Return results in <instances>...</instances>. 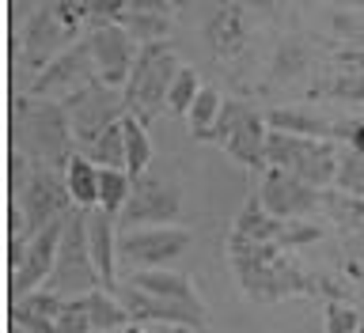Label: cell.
<instances>
[{"mask_svg":"<svg viewBox=\"0 0 364 333\" xmlns=\"http://www.w3.org/2000/svg\"><path fill=\"white\" fill-rule=\"evenodd\" d=\"M118 333H144V326H141V322H129V326L118 329Z\"/></svg>","mask_w":364,"mask_h":333,"instance_id":"42","label":"cell"},{"mask_svg":"<svg viewBox=\"0 0 364 333\" xmlns=\"http://www.w3.org/2000/svg\"><path fill=\"white\" fill-rule=\"evenodd\" d=\"M334 31L349 42H364V11H338L334 16Z\"/></svg>","mask_w":364,"mask_h":333,"instance_id":"38","label":"cell"},{"mask_svg":"<svg viewBox=\"0 0 364 333\" xmlns=\"http://www.w3.org/2000/svg\"><path fill=\"white\" fill-rule=\"evenodd\" d=\"M353 8H357V11H364V0H353Z\"/></svg>","mask_w":364,"mask_h":333,"instance_id":"43","label":"cell"},{"mask_svg":"<svg viewBox=\"0 0 364 333\" xmlns=\"http://www.w3.org/2000/svg\"><path fill=\"white\" fill-rule=\"evenodd\" d=\"M129 284H133V288H144V292L159 295V300L182 303V307H190V311H198L201 318H209L201 295L193 292V280L182 277V273H171V269H136L133 277H129Z\"/></svg>","mask_w":364,"mask_h":333,"instance_id":"20","label":"cell"},{"mask_svg":"<svg viewBox=\"0 0 364 333\" xmlns=\"http://www.w3.org/2000/svg\"><path fill=\"white\" fill-rule=\"evenodd\" d=\"M220 110H224V95H220L216 87L205 84V87L198 91V99H193L190 114H186L193 141H209V136H213V125H216V118H220Z\"/></svg>","mask_w":364,"mask_h":333,"instance_id":"25","label":"cell"},{"mask_svg":"<svg viewBox=\"0 0 364 333\" xmlns=\"http://www.w3.org/2000/svg\"><path fill=\"white\" fill-rule=\"evenodd\" d=\"M247 114H255V110L247 107V102H239V99H224V110H220V118H216V125H213V136H209V141L224 144L228 136H232V129L247 118Z\"/></svg>","mask_w":364,"mask_h":333,"instance_id":"36","label":"cell"},{"mask_svg":"<svg viewBox=\"0 0 364 333\" xmlns=\"http://www.w3.org/2000/svg\"><path fill=\"white\" fill-rule=\"evenodd\" d=\"M91 84H99V68H95L91 42H87V34H84V38L73 42L65 53H57L53 61L31 80L27 95H31V99H57V102H68L73 95H80V91H87Z\"/></svg>","mask_w":364,"mask_h":333,"instance_id":"8","label":"cell"},{"mask_svg":"<svg viewBox=\"0 0 364 333\" xmlns=\"http://www.w3.org/2000/svg\"><path fill=\"white\" fill-rule=\"evenodd\" d=\"M133 193V175L122 167H99V209L118 216Z\"/></svg>","mask_w":364,"mask_h":333,"instance_id":"26","label":"cell"},{"mask_svg":"<svg viewBox=\"0 0 364 333\" xmlns=\"http://www.w3.org/2000/svg\"><path fill=\"white\" fill-rule=\"evenodd\" d=\"M349 148H353V152H360V155H364V121H357V125H353V133H349Z\"/></svg>","mask_w":364,"mask_h":333,"instance_id":"40","label":"cell"},{"mask_svg":"<svg viewBox=\"0 0 364 333\" xmlns=\"http://www.w3.org/2000/svg\"><path fill=\"white\" fill-rule=\"evenodd\" d=\"M307 61H311V53H307L304 42H284L277 45V57H273V80H296L307 68Z\"/></svg>","mask_w":364,"mask_h":333,"instance_id":"33","label":"cell"},{"mask_svg":"<svg viewBox=\"0 0 364 333\" xmlns=\"http://www.w3.org/2000/svg\"><path fill=\"white\" fill-rule=\"evenodd\" d=\"M87 315H91L95 333H114V329H125L133 322L129 311H125V303L118 300V292H110V288L87 292Z\"/></svg>","mask_w":364,"mask_h":333,"instance_id":"22","label":"cell"},{"mask_svg":"<svg viewBox=\"0 0 364 333\" xmlns=\"http://www.w3.org/2000/svg\"><path fill=\"white\" fill-rule=\"evenodd\" d=\"M53 333H95L87 315V295H76V300H65L61 315L53 322Z\"/></svg>","mask_w":364,"mask_h":333,"instance_id":"35","label":"cell"},{"mask_svg":"<svg viewBox=\"0 0 364 333\" xmlns=\"http://www.w3.org/2000/svg\"><path fill=\"white\" fill-rule=\"evenodd\" d=\"M266 136H269L266 118H258V114H247V118L235 125L232 136H228L220 148L235 159L239 167H247V170H269V159H266Z\"/></svg>","mask_w":364,"mask_h":333,"instance_id":"19","label":"cell"},{"mask_svg":"<svg viewBox=\"0 0 364 333\" xmlns=\"http://www.w3.org/2000/svg\"><path fill=\"white\" fill-rule=\"evenodd\" d=\"M87 42H91V53H95V68H99V80L107 87H122L129 84L133 76V65L141 57V42L133 38L122 23H102V27H91L87 31Z\"/></svg>","mask_w":364,"mask_h":333,"instance_id":"13","label":"cell"},{"mask_svg":"<svg viewBox=\"0 0 364 333\" xmlns=\"http://www.w3.org/2000/svg\"><path fill=\"white\" fill-rule=\"evenodd\" d=\"M118 300L125 303V311H129L133 322H156V326H193V329H201L205 333V318L198 311H190V307H182V303H171V300H159V295L152 292H144V288H133L129 280L118 284Z\"/></svg>","mask_w":364,"mask_h":333,"instance_id":"15","label":"cell"},{"mask_svg":"<svg viewBox=\"0 0 364 333\" xmlns=\"http://www.w3.org/2000/svg\"><path fill=\"white\" fill-rule=\"evenodd\" d=\"M178 72H182V65H178V57L167 42L141 45V57H136L133 76H129V84H125L129 114L148 121V118H156V110H167V91H171Z\"/></svg>","mask_w":364,"mask_h":333,"instance_id":"5","label":"cell"},{"mask_svg":"<svg viewBox=\"0 0 364 333\" xmlns=\"http://www.w3.org/2000/svg\"><path fill=\"white\" fill-rule=\"evenodd\" d=\"M315 95L341 99V102H364V72H334L315 87Z\"/></svg>","mask_w":364,"mask_h":333,"instance_id":"32","label":"cell"},{"mask_svg":"<svg viewBox=\"0 0 364 333\" xmlns=\"http://www.w3.org/2000/svg\"><path fill=\"white\" fill-rule=\"evenodd\" d=\"M201 38L216 57H235L247 45V8L239 0H220L209 16H205Z\"/></svg>","mask_w":364,"mask_h":333,"instance_id":"16","label":"cell"},{"mask_svg":"<svg viewBox=\"0 0 364 333\" xmlns=\"http://www.w3.org/2000/svg\"><path fill=\"white\" fill-rule=\"evenodd\" d=\"M65 182H68V193H73V201L80 209H99V167L84 152L73 155V163L65 170Z\"/></svg>","mask_w":364,"mask_h":333,"instance_id":"23","label":"cell"},{"mask_svg":"<svg viewBox=\"0 0 364 333\" xmlns=\"http://www.w3.org/2000/svg\"><path fill=\"white\" fill-rule=\"evenodd\" d=\"M125 11H159V16H171L175 0H125Z\"/></svg>","mask_w":364,"mask_h":333,"instance_id":"39","label":"cell"},{"mask_svg":"<svg viewBox=\"0 0 364 333\" xmlns=\"http://www.w3.org/2000/svg\"><path fill=\"white\" fill-rule=\"evenodd\" d=\"M201 87H205V84H201L198 68L182 65V72L175 76V84H171V91H167V114H175V118H186Z\"/></svg>","mask_w":364,"mask_h":333,"instance_id":"30","label":"cell"},{"mask_svg":"<svg viewBox=\"0 0 364 333\" xmlns=\"http://www.w3.org/2000/svg\"><path fill=\"white\" fill-rule=\"evenodd\" d=\"M122 27L129 31L141 45H148V42H167L171 16H159V11H125V16H122Z\"/></svg>","mask_w":364,"mask_h":333,"instance_id":"28","label":"cell"},{"mask_svg":"<svg viewBox=\"0 0 364 333\" xmlns=\"http://www.w3.org/2000/svg\"><path fill=\"white\" fill-rule=\"evenodd\" d=\"M167 333H201V329H193V326H167Z\"/></svg>","mask_w":364,"mask_h":333,"instance_id":"41","label":"cell"},{"mask_svg":"<svg viewBox=\"0 0 364 333\" xmlns=\"http://www.w3.org/2000/svg\"><path fill=\"white\" fill-rule=\"evenodd\" d=\"M87 246L102 288H118V216L107 209H87Z\"/></svg>","mask_w":364,"mask_h":333,"instance_id":"17","label":"cell"},{"mask_svg":"<svg viewBox=\"0 0 364 333\" xmlns=\"http://www.w3.org/2000/svg\"><path fill=\"white\" fill-rule=\"evenodd\" d=\"M228 258H232L239 288L255 303H277V300H292V295H311L318 284L277 243H255V239H243L232 231V239H228Z\"/></svg>","mask_w":364,"mask_h":333,"instance_id":"1","label":"cell"},{"mask_svg":"<svg viewBox=\"0 0 364 333\" xmlns=\"http://www.w3.org/2000/svg\"><path fill=\"white\" fill-rule=\"evenodd\" d=\"M122 133H125V170H129L133 178H141L144 170L152 167V141H148V129L136 114H125Z\"/></svg>","mask_w":364,"mask_h":333,"instance_id":"24","label":"cell"},{"mask_svg":"<svg viewBox=\"0 0 364 333\" xmlns=\"http://www.w3.org/2000/svg\"><path fill=\"white\" fill-rule=\"evenodd\" d=\"M61 307H65L61 295L38 288V292L23 295L16 303H8V318L16 326H23L27 333H53V322H57V315H61Z\"/></svg>","mask_w":364,"mask_h":333,"instance_id":"21","label":"cell"},{"mask_svg":"<svg viewBox=\"0 0 364 333\" xmlns=\"http://www.w3.org/2000/svg\"><path fill=\"white\" fill-rule=\"evenodd\" d=\"M8 197L23 204L34 235H38L42 227H50L53 220H61L65 212L76 209V201H73V193H68V182L61 178V170H53L46 163H31L19 193H8Z\"/></svg>","mask_w":364,"mask_h":333,"instance_id":"10","label":"cell"},{"mask_svg":"<svg viewBox=\"0 0 364 333\" xmlns=\"http://www.w3.org/2000/svg\"><path fill=\"white\" fill-rule=\"evenodd\" d=\"M73 42H80V38L68 34V27L61 23V16H57V8H53V0H42V4L27 16V23L16 31V38H11V65L42 72V68L50 65L57 53H65Z\"/></svg>","mask_w":364,"mask_h":333,"instance_id":"6","label":"cell"},{"mask_svg":"<svg viewBox=\"0 0 364 333\" xmlns=\"http://www.w3.org/2000/svg\"><path fill=\"white\" fill-rule=\"evenodd\" d=\"M323 209L338 220V227L364 239V197H349L341 190H323Z\"/></svg>","mask_w":364,"mask_h":333,"instance_id":"27","label":"cell"},{"mask_svg":"<svg viewBox=\"0 0 364 333\" xmlns=\"http://www.w3.org/2000/svg\"><path fill=\"white\" fill-rule=\"evenodd\" d=\"M232 231L243 235V239H255V243H277L284 250H296V246H307V243H315V239H323V227L304 224V220H281V216L266 212L262 197H250L243 209H239Z\"/></svg>","mask_w":364,"mask_h":333,"instance_id":"12","label":"cell"},{"mask_svg":"<svg viewBox=\"0 0 364 333\" xmlns=\"http://www.w3.org/2000/svg\"><path fill=\"white\" fill-rule=\"evenodd\" d=\"M193 235L186 227H133L118 235V261H125L133 273L136 269H167L175 258L190 250Z\"/></svg>","mask_w":364,"mask_h":333,"instance_id":"11","label":"cell"},{"mask_svg":"<svg viewBox=\"0 0 364 333\" xmlns=\"http://www.w3.org/2000/svg\"><path fill=\"white\" fill-rule=\"evenodd\" d=\"M182 224V190L175 178L167 175H144L133 178V193L118 212V227L133 231V227H175Z\"/></svg>","mask_w":364,"mask_h":333,"instance_id":"7","label":"cell"},{"mask_svg":"<svg viewBox=\"0 0 364 333\" xmlns=\"http://www.w3.org/2000/svg\"><path fill=\"white\" fill-rule=\"evenodd\" d=\"M68 107V121H73V136H76V152H84L87 144H95L110 125H118L125 114H129V102H125L122 87H107L91 84L87 91H80L65 102Z\"/></svg>","mask_w":364,"mask_h":333,"instance_id":"9","label":"cell"},{"mask_svg":"<svg viewBox=\"0 0 364 333\" xmlns=\"http://www.w3.org/2000/svg\"><path fill=\"white\" fill-rule=\"evenodd\" d=\"M84 155H87L95 167H122V170H125V133H122V121L110 125V129L102 133L95 144H87Z\"/></svg>","mask_w":364,"mask_h":333,"instance_id":"29","label":"cell"},{"mask_svg":"<svg viewBox=\"0 0 364 333\" xmlns=\"http://www.w3.org/2000/svg\"><path fill=\"white\" fill-rule=\"evenodd\" d=\"M46 292L61 295V300H76L102 288V277L91 261V246H87V209H76L65 216V235H61V250H57L53 273L42 284Z\"/></svg>","mask_w":364,"mask_h":333,"instance_id":"3","label":"cell"},{"mask_svg":"<svg viewBox=\"0 0 364 333\" xmlns=\"http://www.w3.org/2000/svg\"><path fill=\"white\" fill-rule=\"evenodd\" d=\"M266 125L277 133H292V136H318V141H349L353 125H334L326 118H318V114H311L307 107H277L266 114Z\"/></svg>","mask_w":364,"mask_h":333,"instance_id":"18","label":"cell"},{"mask_svg":"<svg viewBox=\"0 0 364 333\" xmlns=\"http://www.w3.org/2000/svg\"><path fill=\"white\" fill-rule=\"evenodd\" d=\"M91 16V27H102V23H122L125 16V0H80Z\"/></svg>","mask_w":364,"mask_h":333,"instance_id":"37","label":"cell"},{"mask_svg":"<svg viewBox=\"0 0 364 333\" xmlns=\"http://www.w3.org/2000/svg\"><path fill=\"white\" fill-rule=\"evenodd\" d=\"M334 186H338L341 193H349V197H364V155H360V152H353V148H341Z\"/></svg>","mask_w":364,"mask_h":333,"instance_id":"31","label":"cell"},{"mask_svg":"<svg viewBox=\"0 0 364 333\" xmlns=\"http://www.w3.org/2000/svg\"><path fill=\"white\" fill-rule=\"evenodd\" d=\"M258 197L266 204V212L281 216V220H300V216L323 209V190L311 186V182H304L300 175H289V170H281V167L266 170Z\"/></svg>","mask_w":364,"mask_h":333,"instance_id":"14","label":"cell"},{"mask_svg":"<svg viewBox=\"0 0 364 333\" xmlns=\"http://www.w3.org/2000/svg\"><path fill=\"white\" fill-rule=\"evenodd\" d=\"M338 155H341L338 141L292 136V133H277V129H269V136H266L269 167H281V170H289V175H300L304 182H311V186H318V190L334 186Z\"/></svg>","mask_w":364,"mask_h":333,"instance_id":"4","label":"cell"},{"mask_svg":"<svg viewBox=\"0 0 364 333\" xmlns=\"http://www.w3.org/2000/svg\"><path fill=\"white\" fill-rule=\"evenodd\" d=\"M326 333H364V315L357 311L353 303H341V300H326Z\"/></svg>","mask_w":364,"mask_h":333,"instance_id":"34","label":"cell"},{"mask_svg":"<svg viewBox=\"0 0 364 333\" xmlns=\"http://www.w3.org/2000/svg\"><path fill=\"white\" fill-rule=\"evenodd\" d=\"M11 148H19L31 163L68 170L76 155V136L68 121V107L57 99H11Z\"/></svg>","mask_w":364,"mask_h":333,"instance_id":"2","label":"cell"}]
</instances>
